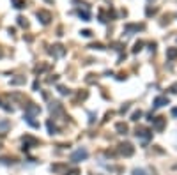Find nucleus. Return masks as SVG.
<instances>
[{
  "label": "nucleus",
  "instance_id": "f257e3e1",
  "mask_svg": "<svg viewBox=\"0 0 177 175\" xmlns=\"http://www.w3.org/2000/svg\"><path fill=\"white\" fill-rule=\"evenodd\" d=\"M136 138H140V140H144V143H147L151 138H152V131L151 129H147V127H136Z\"/></svg>",
  "mask_w": 177,
  "mask_h": 175
},
{
  "label": "nucleus",
  "instance_id": "f03ea898",
  "mask_svg": "<svg viewBox=\"0 0 177 175\" xmlns=\"http://www.w3.org/2000/svg\"><path fill=\"white\" fill-rule=\"evenodd\" d=\"M87 157H89L87 149H78V150H74L71 154V163H80V161H85Z\"/></svg>",
  "mask_w": 177,
  "mask_h": 175
},
{
  "label": "nucleus",
  "instance_id": "7ed1b4c3",
  "mask_svg": "<svg viewBox=\"0 0 177 175\" xmlns=\"http://www.w3.org/2000/svg\"><path fill=\"white\" fill-rule=\"evenodd\" d=\"M119 152L124 156V157H131V156L135 154V147L129 143V142H126V143L119 145Z\"/></svg>",
  "mask_w": 177,
  "mask_h": 175
},
{
  "label": "nucleus",
  "instance_id": "20e7f679",
  "mask_svg": "<svg viewBox=\"0 0 177 175\" xmlns=\"http://www.w3.org/2000/svg\"><path fill=\"white\" fill-rule=\"evenodd\" d=\"M165 126H167V119H165V117H154V120H152V127H154V131L161 133V131L165 129Z\"/></svg>",
  "mask_w": 177,
  "mask_h": 175
},
{
  "label": "nucleus",
  "instance_id": "39448f33",
  "mask_svg": "<svg viewBox=\"0 0 177 175\" xmlns=\"http://www.w3.org/2000/svg\"><path fill=\"white\" fill-rule=\"evenodd\" d=\"M25 113L36 117V115L41 113V108H39L37 104H34V103H29V104H25Z\"/></svg>",
  "mask_w": 177,
  "mask_h": 175
},
{
  "label": "nucleus",
  "instance_id": "423d86ee",
  "mask_svg": "<svg viewBox=\"0 0 177 175\" xmlns=\"http://www.w3.org/2000/svg\"><path fill=\"white\" fill-rule=\"evenodd\" d=\"M37 18L41 20L43 25H48V23H50V20H52V14H50L48 11L41 9V11H37Z\"/></svg>",
  "mask_w": 177,
  "mask_h": 175
},
{
  "label": "nucleus",
  "instance_id": "0eeeda50",
  "mask_svg": "<svg viewBox=\"0 0 177 175\" xmlns=\"http://www.w3.org/2000/svg\"><path fill=\"white\" fill-rule=\"evenodd\" d=\"M170 101H168L167 96H158L156 99H154V108H161V106H165V104H168Z\"/></svg>",
  "mask_w": 177,
  "mask_h": 175
},
{
  "label": "nucleus",
  "instance_id": "6e6552de",
  "mask_svg": "<svg viewBox=\"0 0 177 175\" xmlns=\"http://www.w3.org/2000/svg\"><path fill=\"white\" fill-rule=\"evenodd\" d=\"M48 52L52 53L53 57H62L64 53H66V50H64V46L57 44V46H53V50H48Z\"/></svg>",
  "mask_w": 177,
  "mask_h": 175
},
{
  "label": "nucleus",
  "instance_id": "1a4fd4ad",
  "mask_svg": "<svg viewBox=\"0 0 177 175\" xmlns=\"http://www.w3.org/2000/svg\"><path fill=\"white\" fill-rule=\"evenodd\" d=\"M115 129H117V133H119V134H126V133H128V124L117 122V124H115Z\"/></svg>",
  "mask_w": 177,
  "mask_h": 175
},
{
  "label": "nucleus",
  "instance_id": "9d476101",
  "mask_svg": "<svg viewBox=\"0 0 177 175\" xmlns=\"http://www.w3.org/2000/svg\"><path fill=\"white\" fill-rule=\"evenodd\" d=\"M167 59L168 60H175L177 59V48L175 46H172V48H168L167 50Z\"/></svg>",
  "mask_w": 177,
  "mask_h": 175
},
{
  "label": "nucleus",
  "instance_id": "9b49d317",
  "mask_svg": "<svg viewBox=\"0 0 177 175\" xmlns=\"http://www.w3.org/2000/svg\"><path fill=\"white\" fill-rule=\"evenodd\" d=\"M46 127H48V133H50V134H57V133H59V129H57V126L53 124L52 119H50V120L46 122Z\"/></svg>",
  "mask_w": 177,
  "mask_h": 175
},
{
  "label": "nucleus",
  "instance_id": "f8f14e48",
  "mask_svg": "<svg viewBox=\"0 0 177 175\" xmlns=\"http://www.w3.org/2000/svg\"><path fill=\"white\" fill-rule=\"evenodd\" d=\"M23 119H25V122L29 124V126H32V127H39V122H36L32 115H27V113H25V117H23Z\"/></svg>",
  "mask_w": 177,
  "mask_h": 175
},
{
  "label": "nucleus",
  "instance_id": "ddd939ff",
  "mask_svg": "<svg viewBox=\"0 0 177 175\" xmlns=\"http://www.w3.org/2000/svg\"><path fill=\"white\" fill-rule=\"evenodd\" d=\"M126 30H128V32H138V30H144V25H126Z\"/></svg>",
  "mask_w": 177,
  "mask_h": 175
},
{
  "label": "nucleus",
  "instance_id": "4468645a",
  "mask_svg": "<svg viewBox=\"0 0 177 175\" xmlns=\"http://www.w3.org/2000/svg\"><path fill=\"white\" fill-rule=\"evenodd\" d=\"M78 14H80V18H82V20H83V21H89V20H90V14H89L87 11H82V9H78Z\"/></svg>",
  "mask_w": 177,
  "mask_h": 175
},
{
  "label": "nucleus",
  "instance_id": "2eb2a0df",
  "mask_svg": "<svg viewBox=\"0 0 177 175\" xmlns=\"http://www.w3.org/2000/svg\"><path fill=\"white\" fill-rule=\"evenodd\" d=\"M21 83H25V76H18L11 80V85H21Z\"/></svg>",
  "mask_w": 177,
  "mask_h": 175
},
{
  "label": "nucleus",
  "instance_id": "dca6fc26",
  "mask_svg": "<svg viewBox=\"0 0 177 175\" xmlns=\"http://www.w3.org/2000/svg\"><path fill=\"white\" fill-rule=\"evenodd\" d=\"M9 127H11V122H9V120H0V129H2V131H7Z\"/></svg>",
  "mask_w": 177,
  "mask_h": 175
},
{
  "label": "nucleus",
  "instance_id": "f3484780",
  "mask_svg": "<svg viewBox=\"0 0 177 175\" xmlns=\"http://www.w3.org/2000/svg\"><path fill=\"white\" fill-rule=\"evenodd\" d=\"M133 175H151L147 170H144V168H135L133 170Z\"/></svg>",
  "mask_w": 177,
  "mask_h": 175
},
{
  "label": "nucleus",
  "instance_id": "a211bd4d",
  "mask_svg": "<svg viewBox=\"0 0 177 175\" xmlns=\"http://www.w3.org/2000/svg\"><path fill=\"white\" fill-rule=\"evenodd\" d=\"M52 170L53 172H66L67 168H66L64 165H52Z\"/></svg>",
  "mask_w": 177,
  "mask_h": 175
},
{
  "label": "nucleus",
  "instance_id": "6ab92c4d",
  "mask_svg": "<svg viewBox=\"0 0 177 175\" xmlns=\"http://www.w3.org/2000/svg\"><path fill=\"white\" fill-rule=\"evenodd\" d=\"M0 163H2V165H12L14 159H11V157H0Z\"/></svg>",
  "mask_w": 177,
  "mask_h": 175
},
{
  "label": "nucleus",
  "instance_id": "aec40b11",
  "mask_svg": "<svg viewBox=\"0 0 177 175\" xmlns=\"http://www.w3.org/2000/svg\"><path fill=\"white\" fill-rule=\"evenodd\" d=\"M18 25H20V27H25V29H27V27H29V21L25 20L23 16H20V18H18Z\"/></svg>",
  "mask_w": 177,
  "mask_h": 175
},
{
  "label": "nucleus",
  "instance_id": "412c9836",
  "mask_svg": "<svg viewBox=\"0 0 177 175\" xmlns=\"http://www.w3.org/2000/svg\"><path fill=\"white\" fill-rule=\"evenodd\" d=\"M59 92L62 94V96H69V94H71V90H69V89H66V87H62V85H60V87H59Z\"/></svg>",
  "mask_w": 177,
  "mask_h": 175
},
{
  "label": "nucleus",
  "instance_id": "4be33fe9",
  "mask_svg": "<svg viewBox=\"0 0 177 175\" xmlns=\"http://www.w3.org/2000/svg\"><path fill=\"white\" fill-rule=\"evenodd\" d=\"M89 48H92V50H104V46L101 44V42H94V44H90Z\"/></svg>",
  "mask_w": 177,
  "mask_h": 175
},
{
  "label": "nucleus",
  "instance_id": "5701e85b",
  "mask_svg": "<svg viewBox=\"0 0 177 175\" xmlns=\"http://www.w3.org/2000/svg\"><path fill=\"white\" fill-rule=\"evenodd\" d=\"M64 175H80V170L78 168H73V170H66Z\"/></svg>",
  "mask_w": 177,
  "mask_h": 175
},
{
  "label": "nucleus",
  "instance_id": "b1692460",
  "mask_svg": "<svg viewBox=\"0 0 177 175\" xmlns=\"http://www.w3.org/2000/svg\"><path fill=\"white\" fill-rule=\"evenodd\" d=\"M142 46H144V42H142V41H138V42L135 44V48H133V53H138L140 50H142Z\"/></svg>",
  "mask_w": 177,
  "mask_h": 175
},
{
  "label": "nucleus",
  "instance_id": "393cba45",
  "mask_svg": "<svg viewBox=\"0 0 177 175\" xmlns=\"http://www.w3.org/2000/svg\"><path fill=\"white\" fill-rule=\"evenodd\" d=\"M140 117H142V112H140V110H138V112H135V113L131 115V120H135V122H136V120H138V119H140Z\"/></svg>",
  "mask_w": 177,
  "mask_h": 175
},
{
  "label": "nucleus",
  "instance_id": "a878e982",
  "mask_svg": "<svg viewBox=\"0 0 177 175\" xmlns=\"http://www.w3.org/2000/svg\"><path fill=\"white\" fill-rule=\"evenodd\" d=\"M94 122H96V115L90 112V113H89V124H94Z\"/></svg>",
  "mask_w": 177,
  "mask_h": 175
},
{
  "label": "nucleus",
  "instance_id": "bb28decb",
  "mask_svg": "<svg viewBox=\"0 0 177 175\" xmlns=\"http://www.w3.org/2000/svg\"><path fill=\"white\" fill-rule=\"evenodd\" d=\"M80 34H82L83 37H90V35H92V32H90V30H82Z\"/></svg>",
  "mask_w": 177,
  "mask_h": 175
},
{
  "label": "nucleus",
  "instance_id": "cd10ccee",
  "mask_svg": "<svg viewBox=\"0 0 177 175\" xmlns=\"http://www.w3.org/2000/svg\"><path fill=\"white\" fill-rule=\"evenodd\" d=\"M128 110H129V104H124V106H122V108H121V113H126V112H128Z\"/></svg>",
  "mask_w": 177,
  "mask_h": 175
},
{
  "label": "nucleus",
  "instance_id": "c85d7f7f",
  "mask_svg": "<svg viewBox=\"0 0 177 175\" xmlns=\"http://www.w3.org/2000/svg\"><path fill=\"white\" fill-rule=\"evenodd\" d=\"M87 96H89L87 92H80V94H78V97H80V99H87Z\"/></svg>",
  "mask_w": 177,
  "mask_h": 175
},
{
  "label": "nucleus",
  "instance_id": "c756f323",
  "mask_svg": "<svg viewBox=\"0 0 177 175\" xmlns=\"http://www.w3.org/2000/svg\"><path fill=\"white\" fill-rule=\"evenodd\" d=\"M170 90H172V92H174V94H177V83H174V85L170 87Z\"/></svg>",
  "mask_w": 177,
  "mask_h": 175
},
{
  "label": "nucleus",
  "instance_id": "7c9ffc66",
  "mask_svg": "<svg viewBox=\"0 0 177 175\" xmlns=\"http://www.w3.org/2000/svg\"><path fill=\"white\" fill-rule=\"evenodd\" d=\"M154 12H156V9H151V7H149V9H147V16H151V14H154Z\"/></svg>",
  "mask_w": 177,
  "mask_h": 175
},
{
  "label": "nucleus",
  "instance_id": "2f4dec72",
  "mask_svg": "<svg viewBox=\"0 0 177 175\" xmlns=\"http://www.w3.org/2000/svg\"><path fill=\"white\" fill-rule=\"evenodd\" d=\"M59 80V76H53V78H48V83H53V82H57Z\"/></svg>",
  "mask_w": 177,
  "mask_h": 175
},
{
  "label": "nucleus",
  "instance_id": "473e14b6",
  "mask_svg": "<svg viewBox=\"0 0 177 175\" xmlns=\"http://www.w3.org/2000/svg\"><path fill=\"white\" fill-rule=\"evenodd\" d=\"M172 115H174V117L177 119V108H172Z\"/></svg>",
  "mask_w": 177,
  "mask_h": 175
},
{
  "label": "nucleus",
  "instance_id": "72a5a7b5",
  "mask_svg": "<svg viewBox=\"0 0 177 175\" xmlns=\"http://www.w3.org/2000/svg\"><path fill=\"white\" fill-rule=\"evenodd\" d=\"M2 57H4V52H2V50H0V59H2Z\"/></svg>",
  "mask_w": 177,
  "mask_h": 175
},
{
  "label": "nucleus",
  "instance_id": "f704fd0d",
  "mask_svg": "<svg viewBox=\"0 0 177 175\" xmlns=\"http://www.w3.org/2000/svg\"><path fill=\"white\" fill-rule=\"evenodd\" d=\"M174 168H175V170H177V165H175V166H174Z\"/></svg>",
  "mask_w": 177,
  "mask_h": 175
},
{
  "label": "nucleus",
  "instance_id": "c9c22d12",
  "mask_svg": "<svg viewBox=\"0 0 177 175\" xmlns=\"http://www.w3.org/2000/svg\"><path fill=\"white\" fill-rule=\"evenodd\" d=\"M0 106H2V103H0Z\"/></svg>",
  "mask_w": 177,
  "mask_h": 175
}]
</instances>
